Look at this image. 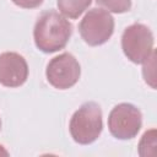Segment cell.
<instances>
[{
	"label": "cell",
	"instance_id": "1",
	"mask_svg": "<svg viewBox=\"0 0 157 157\" xmlns=\"http://www.w3.org/2000/svg\"><path fill=\"white\" fill-rule=\"evenodd\" d=\"M72 34V25L56 10H47L39 15L33 28L36 47L43 53L64 49Z\"/></svg>",
	"mask_w": 157,
	"mask_h": 157
},
{
	"label": "cell",
	"instance_id": "2",
	"mask_svg": "<svg viewBox=\"0 0 157 157\" xmlns=\"http://www.w3.org/2000/svg\"><path fill=\"white\" fill-rule=\"evenodd\" d=\"M102 109L96 102L83 103L71 117L69 130L75 142L90 145L94 142L103 129Z\"/></svg>",
	"mask_w": 157,
	"mask_h": 157
},
{
	"label": "cell",
	"instance_id": "3",
	"mask_svg": "<svg viewBox=\"0 0 157 157\" xmlns=\"http://www.w3.org/2000/svg\"><path fill=\"white\" fill-rule=\"evenodd\" d=\"M78 32L86 44L102 45L110 39L114 32V18L102 7L91 9L78 23Z\"/></svg>",
	"mask_w": 157,
	"mask_h": 157
},
{
	"label": "cell",
	"instance_id": "4",
	"mask_svg": "<svg viewBox=\"0 0 157 157\" xmlns=\"http://www.w3.org/2000/svg\"><path fill=\"white\" fill-rule=\"evenodd\" d=\"M153 34L142 23L128 26L121 36V49L125 56L134 64H142L153 52Z\"/></svg>",
	"mask_w": 157,
	"mask_h": 157
},
{
	"label": "cell",
	"instance_id": "5",
	"mask_svg": "<svg viewBox=\"0 0 157 157\" xmlns=\"http://www.w3.org/2000/svg\"><path fill=\"white\" fill-rule=\"evenodd\" d=\"M142 125L140 109L131 103H119L109 113L108 129L118 140L134 139Z\"/></svg>",
	"mask_w": 157,
	"mask_h": 157
},
{
	"label": "cell",
	"instance_id": "6",
	"mask_svg": "<svg viewBox=\"0 0 157 157\" xmlns=\"http://www.w3.org/2000/svg\"><path fill=\"white\" fill-rule=\"evenodd\" d=\"M47 81L58 90H67L77 83L81 76V66L70 53H63L53 59L45 69Z\"/></svg>",
	"mask_w": 157,
	"mask_h": 157
},
{
	"label": "cell",
	"instance_id": "7",
	"mask_svg": "<svg viewBox=\"0 0 157 157\" xmlns=\"http://www.w3.org/2000/svg\"><path fill=\"white\" fill-rule=\"evenodd\" d=\"M28 78L26 59L15 52L0 54V83L9 88L22 86Z\"/></svg>",
	"mask_w": 157,
	"mask_h": 157
},
{
	"label": "cell",
	"instance_id": "8",
	"mask_svg": "<svg viewBox=\"0 0 157 157\" xmlns=\"http://www.w3.org/2000/svg\"><path fill=\"white\" fill-rule=\"evenodd\" d=\"M91 2L92 0H56L59 12L70 20L80 17L88 9Z\"/></svg>",
	"mask_w": 157,
	"mask_h": 157
},
{
	"label": "cell",
	"instance_id": "9",
	"mask_svg": "<svg viewBox=\"0 0 157 157\" xmlns=\"http://www.w3.org/2000/svg\"><path fill=\"white\" fill-rule=\"evenodd\" d=\"M139 155L141 157L156 155V129L145 131L139 142Z\"/></svg>",
	"mask_w": 157,
	"mask_h": 157
},
{
	"label": "cell",
	"instance_id": "10",
	"mask_svg": "<svg viewBox=\"0 0 157 157\" xmlns=\"http://www.w3.org/2000/svg\"><path fill=\"white\" fill-rule=\"evenodd\" d=\"M96 2L102 9L114 13H124L131 9V0H96Z\"/></svg>",
	"mask_w": 157,
	"mask_h": 157
},
{
	"label": "cell",
	"instance_id": "11",
	"mask_svg": "<svg viewBox=\"0 0 157 157\" xmlns=\"http://www.w3.org/2000/svg\"><path fill=\"white\" fill-rule=\"evenodd\" d=\"M155 59H156V53L153 50L152 54L148 56V59L142 63L144 64V67H142L144 78H145L146 83H148L152 88L156 87V85H155Z\"/></svg>",
	"mask_w": 157,
	"mask_h": 157
},
{
	"label": "cell",
	"instance_id": "12",
	"mask_svg": "<svg viewBox=\"0 0 157 157\" xmlns=\"http://www.w3.org/2000/svg\"><path fill=\"white\" fill-rule=\"evenodd\" d=\"M16 6L22 9H36L43 4L44 0H11Z\"/></svg>",
	"mask_w": 157,
	"mask_h": 157
},
{
	"label": "cell",
	"instance_id": "13",
	"mask_svg": "<svg viewBox=\"0 0 157 157\" xmlns=\"http://www.w3.org/2000/svg\"><path fill=\"white\" fill-rule=\"evenodd\" d=\"M10 153H9V151L2 146V145H0V156H9Z\"/></svg>",
	"mask_w": 157,
	"mask_h": 157
},
{
	"label": "cell",
	"instance_id": "14",
	"mask_svg": "<svg viewBox=\"0 0 157 157\" xmlns=\"http://www.w3.org/2000/svg\"><path fill=\"white\" fill-rule=\"evenodd\" d=\"M0 129H1V120H0Z\"/></svg>",
	"mask_w": 157,
	"mask_h": 157
}]
</instances>
